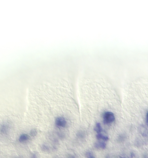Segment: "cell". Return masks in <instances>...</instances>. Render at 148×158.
<instances>
[{"instance_id": "6da1fadb", "label": "cell", "mask_w": 148, "mask_h": 158, "mask_svg": "<svg viewBox=\"0 0 148 158\" xmlns=\"http://www.w3.org/2000/svg\"><path fill=\"white\" fill-rule=\"evenodd\" d=\"M103 123L106 125L112 123L115 120V116L114 114L110 111H106L103 113Z\"/></svg>"}, {"instance_id": "7a4b0ae2", "label": "cell", "mask_w": 148, "mask_h": 158, "mask_svg": "<svg viewBox=\"0 0 148 158\" xmlns=\"http://www.w3.org/2000/svg\"><path fill=\"white\" fill-rule=\"evenodd\" d=\"M55 124L58 127L64 128L67 125V121L64 117L60 116L56 119L55 120Z\"/></svg>"}, {"instance_id": "3957f363", "label": "cell", "mask_w": 148, "mask_h": 158, "mask_svg": "<svg viewBox=\"0 0 148 158\" xmlns=\"http://www.w3.org/2000/svg\"><path fill=\"white\" fill-rule=\"evenodd\" d=\"M94 147L97 149H104L106 147V144L104 141H100L95 143Z\"/></svg>"}, {"instance_id": "277c9868", "label": "cell", "mask_w": 148, "mask_h": 158, "mask_svg": "<svg viewBox=\"0 0 148 158\" xmlns=\"http://www.w3.org/2000/svg\"><path fill=\"white\" fill-rule=\"evenodd\" d=\"M96 138L99 140L103 141L104 142L107 141L109 140V138L107 136L103 135L102 133L97 134V135H96Z\"/></svg>"}, {"instance_id": "5b68a950", "label": "cell", "mask_w": 148, "mask_h": 158, "mask_svg": "<svg viewBox=\"0 0 148 158\" xmlns=\"http://www.w3.org/2000/svg\"><path fill=\"white\" fill-rule=\"evenodd\" d=\"M30 139L29 136L27 134H23L20 136L19 138V141L20 143H24L28 140Z\"/></svg>"}, {"instance_id": "8992f818", "label": "cell", "mask_w": 148, "mask_h": 158, "mask_svg": "<svg viewBox=\"0 0 148 158\" xmlns=\"http://www.w3.org/2000/svg\"><path fill=\"white\" fill-rule=\"evenodd\" d=\"M94 130L95 131L96 133H101L103 132V128L101 126V125L100 123H97L95 124V126L94 128Z\"/></svg>"}, {"instance_id": "52a82bcc", "label": "cell", "mask_w": 148, "mask_h": 158, "mask_svg": "<svg viewBox=\"0 0 148 158\" xmlns=\"http://www.w3.org/2000/svg\"><path fill=\"white\" fill-rule=\"evenodd\" d=\"M140 130V133H141V134L143 135V136H148V132L146 130V129L145 127H144L143 126H141Z\"/></svg>"}, {"instance_id": "ba28073f", "label": "cell", "mask_w": 148, "mask_h": 158, "mask_svg": "<svg viewBox=\"0 0 148 158\" xmlns=\"http://www.w3.org/2000/svg\"><path fill=\"white\" fill-rule=\"evenodd\" d=\"M37 134H38L37 130L35 129H31L30 130V136H31L32 137H34L35 136H36L37 135Z\"/></svg>"}, {"instance_id": "9c48e42d", "label": "cell", "mask_w": 148, "mask_h": 158, "mask_svg": "<svg viewBox=\"0 0 148 158\" xmlns=\"http://www.w3.org/2000/svg\"><path fill=\"white\" fill-rule=\"evenodd\" d=\"M86 156L87 158H95V157L93 155V153L90 151L87 152L86 153Z\"/></svg>"}, {"instance_id": "30bf717a", "label": "cell", "mask_w": 148, "mask_h": 158, "mask_svg": "<svg viewBox=\"0 0 148 158\" xmlns=\"http://www.w3.org/2000/svg\"><path fill=\"white\" fill-rule=\"evenodd\" d=\"M146 124L148 126V112L146 114Z\"/></svg>"}, {"instance_id": "8fae6325", "label": "cell", "mask_w": 148, "mask_h": 158, "mask_svg": "<svg viewBox=\"0 0 148 158\" xmlns=\"http://www.w3.org/2000/svg\"><path fill=\"white\" fill-rule=\"evenodd\" d=\"M42 149L43 150L45 151H47L48 150V146H43V148H42Z\"/></svg>"}, {"instance_id": "7c38bea8", "label": "cell", "mask_w": 148, "mask_h": 158, "mask_svg": "<svg viewBox=\"0 0 148 158\" xmlns=\"http://www.w3.org/2000/svg\"><path fill=\"white\" fill-rule=\"evenodd\" d=\"M31 158H37V156L34 154V155H33V156H32Z\"/></svg>"}, {"instance_id": "4fadbf2b", "label": "cell", "mask_w": 148, "mask_h": 158, "mask_svg": "<svg viewBox=\"0 0 148 158\" xmlns=\"http://www.w3.org/2000/svg\"><path fill=\"white\" fill-rule=\"evenodd\" d=\"M120 158H125V157H122V156H120V157H119Z\"/></svg>"}]
</instances>
